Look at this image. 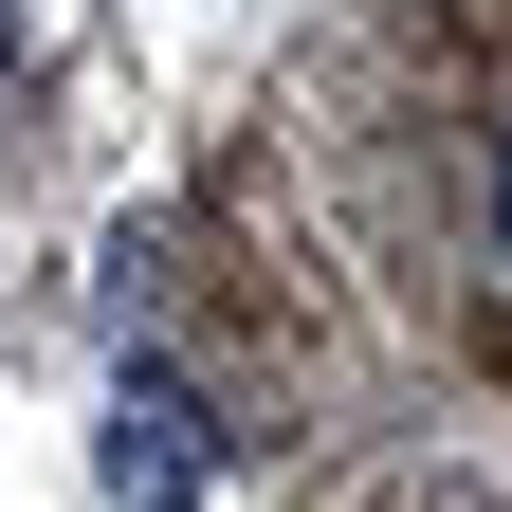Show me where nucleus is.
Listing matches in <instances>:
<instances>
[{
	"instance_id": "f257e3e1",
	"label": "nucleus",
	"mask_w": 512,
	"mask_h": 512,
	"mask_svg": "<svg viewBox=\"0 0 512 512\" xmlns=\"http://www.w3.org/2000/svg\"><path fill=\"white\" fill-rule=\"evenodd\" d=\"M92 458H110V494H128V512H183V494L220 476V439H202V403H183L165 366H128V384H110V439H92Z\"/></svg>"
},
{
	"instance_id": "f03ea898",
	"label": "nucleus",
	"mask_w": 512,
	"mask_h": 512,
	"mask_svg": "<svg viewBox=\"0 0 512 512\" xmlns=\"http://www.w3.org/2000/svg\"><path fill=\"white\" fill-rule=\"evenodd\" d=\"M494 256H512V128H494Z\"/></svg>"
},
{
	"instance_id": "7ed1b4c3",
	"label": "nucleus",
	"mask_w": 512,
	"mask_h": 512,
	"mask_svg": "<svg viewBox=\"0 0 512 512\" xmlns=\"http://www.w3.org/2000/svg\"><path fill=\"white\" fill-rule=\"evenodd\" d=\"M0 55H19V0H0Z\"/></svg>"
}]
</instances>
